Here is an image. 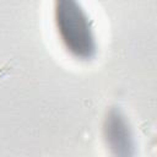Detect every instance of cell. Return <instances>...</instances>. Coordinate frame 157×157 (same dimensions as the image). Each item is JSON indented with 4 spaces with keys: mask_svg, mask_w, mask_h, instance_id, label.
Wrapping results in <instances>:
<instances>
[{
    "mask_svg": "<svg viewBox=\"0 0 157 157\" xmlns=\"http://www.w3.org/2000/svg\"><path fill=\"white\" fill-rule=\"evenodd\" d=\"M55 21L66 49L80 59L94 55L96 43L85 11L76 0H55Z\"/></svg>",
    "mask_w": 157,
    "mask_h": 157,
    "instance_id": "obj_1",
    "label": "cell"
}]
</instances>
